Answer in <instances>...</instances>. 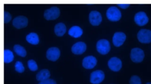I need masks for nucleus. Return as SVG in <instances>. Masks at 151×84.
<instances>
[{"label": "nucleus", "mask_w": 151, "mask_h": 84, "mask_svg": "<svg viewBox=\"0 0 151 84\" xmlns=\"http://www.w3.org/2000/svg\"><path fill=\"white\" fill-rule=\"evenodd\" d=\"M106 17L111 21H117L122 17L120 11L116 7H110L106 11Z\"/></svg>", "instance_id": "obj_1"}, {"label": "nucleus", "mask_w": 151, "mask_h": 84, "mask_svg": "<svg viewBox=\"0 0 151 84\" xmlns=\"http://www.w3.org/2000/svg\"><path fill=\"white\" fill-rule=\"evenodd\" d=\"M96 49L101 54H106L110 50V44L108 40L101 39L96 43Z\"/></svg>", "instance_id": "obj_2"}, {"label": "nucleus", "mask_w": 151, "mask_h": 84, "mask_svg": "<svg viewBox=\"0 0 151 84\" xmlns=\"http://www.w3.org/2000/svg\"><path fill=\"white\" fill-rule=\"evenodd\" d=\"M145 57V53L142 49L140 48H133L130 51V59L134 63H140Z\"/></svg>", "instance_id": "obj_3"}, {"label": "nucleus", "mask_w": 151, "mask_h": 84, "mask_svg": "<svg viewBox=\"0 0 151 84\" xmlns=\"http://www.w3.org/2000/svg\"><path fill=\"white\" fill-rule=\"evenodd\" d=\"M137 38L139 42L147 44L151 43V30L147 29H141L137 34Z\"/></svg>", "instance_id": "obj_4"}, {"label": "nucleus", "mask_w": 151, "mask_h": 84, "mask_svg": "<svg viewBox=\"0 0 151 84\" xmlns=\"http://www.w3.org/2000/svg\"><path fill=\"white\" fill-rule=\"evenodd\" d=\"M60 9L57 7H52L46 9L44 12V17L47 20H54L60 16Z\"/></svg>", "instance_id": "obj_5"}, {"label": "nucleus", "mask_w": 151, "mask_h": 84, "mask_svg": "<svg viewBox=\"0 0 151 84\" xmlns=\"http://www.w3.org/2000/svg\"><path fill=\"white\" fill-rule=\"evenodd\" d=\"M134 21L137 25L143 26L149 22V18L145 12L139 11L134 15Z\"/></svg>", "instance_id": "obj_6"}, {"label": "nucleus", "mask_w": 151, "mask_h": 84, "mask_svg": "<svg viewBox=\"0 0 151 84\" xmlns=\"http://www.w3.org/2000/svg\"><path fill=\"white\" fill-rule=\"evenodd\" d=\"M104 79V73L102 70H97L93 72L90 75V81L93 84H99Z\"/></svg>", "instance_id": "obj_7"}, {"label": "nucleus", "mask_w": 151, "mask_h": 84, "mask_svg": "<svg viewBox=\"0 0 151 84\" xmlns=\"http://www.w3.org/2000/svg\"><path fill=\"white\" fill-rule=\"evenodd\" d=\"M108 66L111 70L118 72L122 67V62L120 59L116 57H113L108 61Z\"/></svg>", "instance_id": "obj_8"}, {"label": "nucleus", "mask_w": 151, "mask_h": 84, "mask_svg": "<svg viewBox=\"0 0 151 84\" xmlns=\"http://www.w3.org/2000/svg\"><path fill=\"white\" fill-rule=\"evenodd\" d=\"M28 19L27 17L20 15L15 17L12 21V25L17 29L24 28L28 25Z\"/></svg>", "instance_id": "obj_9"}, {"label": "nucleus", "mask_w": 151, "mask_h": 84, "mask_svg": "<svg viewBox=\"0 0 151 84\" xmlns=\"http://www.w3.org/2000/svg\"><path fill=\"white\" fill-rule=\"evenodd\" d=\"M60 56V51L58 48L52 47L49 48L46 53V57L49 60L55 62L58 59Z\"/></svg>", "instance_id": "obj_10"}, {"label": "nucleus", "mask_w": 151, "mask_h": 84, "mask_svg": "<svg viewBox=\"0 0 151 84\" xmlns=\"http://www.w3.org/2000/svg\"><path fill=\"white\" fill-rule=\"evenodd\" d=\"M126 39V34L123 32H116L113 37V43L116 47L121 46Z\"/></svg>", "instance_id": "obj_11"}, {"label": "nucleus", "mask_w": 151, "mask_h": 84, "mask_svg": "<svg viewBox=\"0 0 151 84\" xmlns=\"http://www.w3.org/2000/svg\"><path fill=\"white\" fill-rule=\"evenodd\" d=\"M97 64V59L94 56H88L84 57L82 62V66L87 69L94 68Z\"/></svg>", "instance_id": "obj_12"}, {"label": "nucleus", "mask_w": 151, "mask_h": 84, "mask_svg": "<svg viewBox=\"0 0 151 84\" xmlns=\"http://www.w3.org/2000/svg\"><path fill=\"white\" fill-rule=\"evenodd\" d=\"M89 21L91 25L97 26L99 25L102 21L101 14L97 11H92L89 14Z\"/></svg>", "instance_id": "obj_13"}, {"label": "nucleus", "mask_w": 151, "mask_h": 84, "mask_svg": "<svg viewBox=\"0 0 151 84\" xmlns=\"http://www.w3.org/2000/svg\"><path fill=\"white\" fill-rule=\"evenodd\" d=\"M86 44L82 41H79L74 44L71 47V51L75 54H81L86 50Z\"/></svg>", "instance_id": "obj_14"}, {"label": "nucleus", "mask_w": 151, "mask_h": 84, "mask_svg": "<svg viewBox=\"0 0 151 84\" xmlns=\"http://www.w3.org/2000/svg\"><path fill=\"white\" fill-rule=\"evenodd\" d=\"M66 30V26L63 22H59L54 27V33L58 37L63 36L65 33Z\"/></svg>", "instance_id": "obj_15"}, {"label": "nucleus", "mask_w": 151, "mask_h": 84, "mask_svg": "<svg viewBox=\"0 0 151 84\" xmlns=\"http://www.w3.org/2000/svg\"><path fill=\"white\" fill-rule=\"evenodd\" d=\"M68 34L73 37L78 38L83 34V30L78 26H73L68 30Z\"/></svg>", "instance_id": "obj_16"}, {"label": "nucleus", "mask_w": 151, "mask_h": 84, "mask_svg": "<svg viewBox=\"0 0 151 84\" xmlns=\"http://www.w3.org/2000/svg\"><path fill=\"white\" fill-rule=\"evenodd\" d=\"M50 76V73L48 69H42L40 70L36 75V79L38 81H44L48 79Z\"/></svg>", "instance_id": "obj_17"}, {"label": "nucleus", "mask_w": 151, "mask_h": 84, "mask_svg": "<svg viewBox=\"0 0 151 84\" xmlns=\"http://www.w3.org/2000/svg\"><path fill=\"white\" fill-rule=\"evenodd\" d=\"M26 40L27 42L33 45L38 44L40 41L39 37L35 33H30L28 34L26 37Z\"/></svg>", "instance_id": "obj_18"}, {"label": "nucleus", "mask_w": 151, "mask_h": 84, "mask_svg": "<svg viewBox=\"0 0 151 84\" xmlns=\"http://www.w3.org/2000/svg\"><path fill=\"white\" fill-rule=\"evenodd\" d=\"M14 59V56L13 53L8 49L4 50V62L5 63H11L13 61Z\"/></svg>", "instance_id": "obj_19"}, {"label": "nucleus", "mask_w": 151, "mask_h": 84, "mask_svg": "<svg viewBox=\"0 0 151 84\" xmlns=\"http://www.w3.org/2000/svg\"><path fill=\"white\" fill-rule=\"evenodd\" d=\"M14 50L16 54L21 57H25L27 55V51L25 49L19 44H15L14 46Z\"/></svg>", "instance_id": "obj_20"}, {"label": "nucleus", "mask_w": 151, "mask_h": 84, "mask_svg": "<svg viewBox=\"0 0 151 84\" xmlns=\"http://www.w3.org/2000/svg\"><path fill=\"white\" fill-rule=\"evenodd\" d=\"M27 64H28V67L31 71L34 72L38 69V65L35 60H32V59L29 60L28 61Z\"/></svg>", "instance_id": "obj_21"}, {"label": "nucleus", "mask_w": 151, "mask_h": 84, "mask_svg": "<svg viewBox=\"0 0 151 84\" xmlns=\"http://www.w3.org/2000/svg\"><path fill=\"white\" fill-rule=\"evenodd\" d=\"M15 69L18 73H22L24 72V66L22 62L20 61H17L15 64Z\"/></svg>", "instance_id": "obj_22"}, {"label": "nucleus", "mask_w": 151, "mask_h": 84, "mask_svg": "<svg viewBox=\"0 0 151 84\" xmlns=\"http://www.w3.org/2000/svg\"><path fill=\"white\" fill-rule=\"evenodd\" d=\"M130 84H142L140 78L137 75L132 76L129 80Z\"/></svg>", "instance_id": "obj_23"}, {"label": "nucleus", "mask_w": 151, "mask_h": 84, "mask_svg": "<svg viewBox=\"0 0 151 84\" xmlns=\"http://www.w3.org/2000/svg\"><path fill=\"white\" fill-rule=\"evenodd\" d=\"M11 20V15L7 11L4 12V23H8Z\"/></svg>", "instance_id": "obj_24"}, {"label": "nucleus", "mask_w": 151, "mask_h": 84, "mask_svg": "<svg viewBox=\"0 0 151 84\" xmlns=\"http://www.w3.org/2000/svg\"><path fill=\"white\" fill-rule=\"evenodd\" d=\"M38 84H57V83L54 80L51 79H48L44 81L40 82Z\"/></svg>", "instance_id": "obj_25"}, {"label": "nucleus", "mask_w": 151, "mask_h": 84, "mask_svg": "<svg viewBox=\"0 0 151 84\" xmlns=\"http://www.w3.org/2000/svg\"><path fill=\"white\" fill-rule=\"evenodd\" d=\"M117 5L122 9H126L130 6V4H117Z\"/></svg>", "instance_id": "obj_26"}, {"label": "nucleus", "mask_w": 151, "mask_h": 84, "mask_svg": "<svg viewBox=\"0 0 151 84\" xmlns=\"http://www.w3.org/2000/svg\"><path fill=\"white\" fill-rule=\"evenodd\" d=\"M146 84H151V82H147L146 83Z\"/></svg>", "instance_id": "obj_27"}]
</instances>
